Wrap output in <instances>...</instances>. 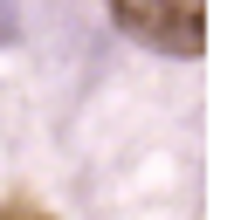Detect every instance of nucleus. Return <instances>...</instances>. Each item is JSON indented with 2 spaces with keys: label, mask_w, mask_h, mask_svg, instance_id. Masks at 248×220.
<instances>
[{
  "label": "nucleus",
  "mask_w": 248,
  "mask_h": 220,
  "mask_svg": "<svg viewBox=\"0 0 248 220\" xmlns=\"http://www.w3.org/2000/svg\"><path fill=\"white\" fill-rule=\"evenodd\" d=\"M7 42H21V7L0 0V48H7Z\"/></svg>",
  "instance_id": "obj_2"
},
{
  "label": "nucleus",
  "mask_w": 248,
  "mask_h": 220,
  "mask_svg": "<svg viewBox=\"0 0 248 220\" xmlns=\"http://www.w3.org/2000/svg\"><path fill=\"white\" fill-rule=\"evenodd\" d=\"M0 220H48L42 206H28V200H14V206H0Z\"/></svg>",
  "instance_id": "obj_3"
},
{
  "label": "nucleus",
  "mask_w": 248,
  "mask_h": 220,
  "mask_svg": "<svg viewBox=\"0 0 248 220\" xmlns=\"http://www.w3.org/2000/svg\"><path fill=\"white\" fill-rule=\"evenodd\" d=\"M110 21L131 42H145L152 55H179L193 62L207 48V0H104Z\"/></svg>",
  "instance_id": "obj_1"
}]
</instances>
